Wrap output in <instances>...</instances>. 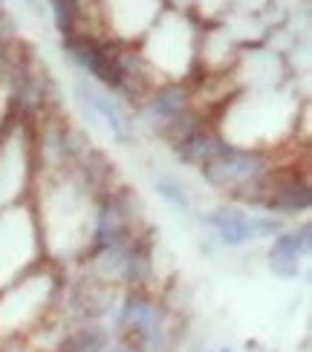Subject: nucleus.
<instances>
[{
  "instance_id": "12",
  "label": "nucleus",
  "mask_w": 312,
  "mask_h": 352,
  "mask_svg": "<svg viewBox=\"0 0 312 352\" xmlns=\"http://www.w3.org/2000/svg\"><path fill=\"white\" fill-rule=\"evenodd\" d=\"M220 352H229V349H220Z\"/></svg>"
},
{
  "instance_id": "6",
  "label": "nucleus",
  "mask_w": 312,
  "mask_h": 352,
  "mask_svg": "<svg viewBox=\"0 0 312 352\" xmlns=\"http://www.w3.org/2000/svg\"><path fill=\"white\" fill-rule=\"evenodd\" d=\"M79 98H81V104H84V113L90 116L93 122L101 119L104 124L113 130V136H118V139H125V136H127L125 116H122V110L113 104V98H107L101 90H96V87H90L87 81L79 84Z\"/></svg>"
},
{
  "instance_id": "11",
  "label": "nucleus",
  "mask_w": 312,
  "mask_h": 352,
  "mask_svg": "<svg viewBox=\"0 0 312 352\" xmlns=\"http://www.w3.org/2000/svg\"><path fill=\"white\" fill-rule=\"evenodd\" d=\"M113 352H136V349H130V346H118V349H113Z\"/></svg>"
},
{
  "instance_id": "1",
  "label": "nucleus",
  "mask_w": 312,
  "mask_h": 352,
  "mask_svg": "<svg viewBox=\"0 0 312 352\" xmlns=\"http://www.w3.org/2000/svg\"><path fill=\"white\" fill-rule=\"evenodd\" d=\"M260 170V159L255 153L234 151L229 144H217V151L202 162V176L211 185H234L240 179H251Z\"/></svg>"
},
{
  "instance_id": "8",
  "label": "nucleus",
  "mask_w": 312,
  "mask_h": 352,
  "mask_svg": "<svg viewBox=\"0 0 312 352\" xmlns=\"http://www.w3.org/2000/svg\"><path fill=\"white\" fill-rule=\"evenodd\" d=\"M104 346H107V338L101 329H79L64 344V352H104Z\"/></svg>"
},
{
  "instance_id": "3",
  "label": "nucleus",
  "mask_w": 312,
  "mask_h": 352,
  "mask_svg": "<svg viewBox=\"0 0 312 352\" xmlns=\"http://www.w3.org/2000/svg\"><path fill=\"white\" fill-rule=\"evenodd\" d=\"M118 324L136 335L139 346L154 349V352L162 346V318H159V309L151 300L130 295L125 309H122V318H118Z\"/></svg>"
},
{
  "instance_id": "5",
  "label": "nucleus",
  "mask_w": 312,
  "mask_h": 352,
  "mask_svg": "<svg viewBox=\"0 0 312 352\" xmlns=\"http://www.w3.org/2000/svg\"><path fill=\"white\" fill-rule=\"evenodd\" d=\"M306 252H309V226L278 237L272 248V272L280 277H298V269H301L298 257Z\"/></svg>"
},
{
  "instance_id": "4",
  "label": "nucleus",
  "mask_w": 312,
  "mask_h": 352,
  "mask_svg": "<svg viewBox=\"0 0 312 352\" xmlns=\"http://www.w3.org/2000/svg\"><path fill=\"white\" fill-rule=\"evenodd\" d=\"M64 50L70 52V58H76V61L87 69L93 72L98 81H104L107 87H122L125 84V72L118 64H113V58H107L104 52H98L90 41L84 38H67L64 41Z\"/></svg>"
},
{
  "instance_id": "2",
  "label": "nucleus",
  "mask_w": 312,
  "mask_h": 352,
  "mask_svg": "<svg viewBox=\"0 0 312 352\" xmlns=\"http://www.w3.org/2000/svg\"><path fill=\"white\" fill-rule=\"evenodd\" d=\"M208 223L214 226V231L220 234V240L229 243V245H243L249 240L272 237V234L280 231L278 219H269V217H246V214H237V211H217V214L208 217Z\"/></svg>"
},
{
  "instance_id": "10",
  "label": "nucleus",
  "mask_w": 312,
  "mask_h": 352,
  "mask_svg": "<svg viewBox=\"0 0 312 352\" xmlns=\"http://www.w3.org/2000/svg\"><path fill=\"white\" fill-rule=\"evenodd\" d=\"M156 190H159V197H165L171 205H176V208H188V194H185V188L171 179V176H159L156 179Z\"/></svg>"
},
{
  "instance_id": "7",
  "label": "nucleus",
  "mask_w": 312,
  "mask_h": 352,
  "mask_svg": "<svg viewBox=\"0 0 312 352\" xmlns=\"http://www.w3.org/2000/svg\"><path fill=\"white\" fill-rule=\"evenodd\" d=\"M183 104H185V93L180 87H165V90L154 98L151 113L159 116V119H174V116L183 110Z\"/></svg>"
},
{
  "instance_id": "9",
  "label": "nucleus",
  "mask_w": 312,
  "mask_h": 352,
  "mask_svg": "<svg viewBox=\"0 0 312 352\" xmlns=\"http://www.w3.org/2000/svg\"><path fill=\"white\" fill-rule=\"evenodd\" d=\"M275 205L280 211H304L309 208V188L306 185H287L278 190Z\"/></svg>"
}]
</instances>
